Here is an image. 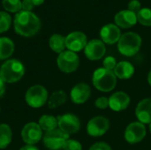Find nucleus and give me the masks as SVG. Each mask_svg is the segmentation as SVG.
Here are the masks:
<instances>
[{
  "label": "nucleus",
  "mask_w": 151,
  "mask_h": 150,
  "mask_svg": "<svg viewBox=\"0 0 151 150\" xmlns=\"http://www.w3.org/2000/svg\"><path fill=\"white\" fill-rule=\"evenodd\" d=\"M13 25L15 32L24 37H31L37 34L41 28V20L32 11H20L16 13Z\"/></svg>",
  "instance_id": "f257e3e1"
},
{
  "label": "nucleus",
  "mask_w": 151,
  "mask_h": 150,
  "mask_svg": "<svg viewBox=\"0 0 151 150\" xmlns=\"http://www.w3.org/2000/svg\"><path fill=\"white\" fill-rule=\"evenodd\" d=\"M93 86L99 91L108 93L114 90L117 85V77L113 71L104 67L95 70L92 75Z\"/></svg>",
  "instance_id": "f03ea898"
},
{
  "label": "nucleus",
  "mask_w": 151,
  "mask_h": 150,
  "mask_svg": "<svg viewBox=\"0 0 151 150\" xmlns=\"http://www.w3.org/2000/svg\"><path fill=\"white\" fill-rule=\"evenodd\" d=\"M142 37L134 32H127L121 34L118 42V50L125 57H133L136 55L142 47Z\"/></svg>",
  "instance_id": "7ed1b4c3"
},
{
  "label": "nucleus",
  "mask_w": 151,
  "mask_h": 150,
  "mask_svg": "<svg viewBox=\"0 0 151 150\" xmlns=\"http://www.w3.org/2000/svg\"><path fill=\"white\" fill-rule=\"evenodd\" d=\"M25 74L24 65L17 59L6 60L0 68V77L5 83H15Z\"/></svg>",
  "instance_id": "20e7f679"
},
{
  "label": "nucleus",
  "mask_w": 151,
  "mask_h": 150,
  "mask_svg": "<svg viewBox=\"0 0 151 150\" xmlns=\"http://www.w3.org/2000/svg\"><path fill=\"white\" fill-rule=\"evenodd\" d=\"M48 91L42 85H34L30 87L25 95V101L28 106L38 109L48 102Z\"/></svg>",
  "instance_id": "39448f33"
},
{
  "label": "nucleus",
  "mask_w": 151,
  "mask_h": 150,
  "mask_svg": "<svg viewBox=\"0 0 151 150\" xmlns=\"http://www.w3.org/2000/svg\"><path fill=\"white\" fill-rule=\"evenodd\" d=\"M57 65L61 72L65 73H72L79 68L80 57L77 53L67 50L58 54Z\"/></svg>",
  "instance_id": "423d86ee"
},
{
  "label": "nucleus",
  "mask_w": 151,
  "mask_h": 150,
  "mask_svg": "<svg viewBox=\"0 0 151 150\" xmlns=\"http://www.w3.org/2000/svg\"><path fill=\"white\" fill-rule=\"evenodd\" d=\"M69 135L63 133L60 129L56 128L52 131L46 132L43 135V144L50 150L62 149Z\"/></svg>",
  "instance_id": "0eeeda50"
},
{
  "label": "nucleus",
  "mask_w": 151,
  "mask_h": 150,
  "mask_svg": "<svg viewBox=\"0 0 151 150\" xmlns=\"http://www.w3.org/2000/svg\"><path fill=\"white\" fill-rule=\"evenodd\" d=\"M147 134V129L145 125L136 121L130 123L124 133V137L127 142L129 144H137L140 143Z\"/></svg>",
  "instance_id": "6e6552de"
},
{
  "label": "nucleus",
  "mask_w": 151,
  "mask_h": 150,
  "mask_svg": "<svg viewBox=\"0 0 151 150\" xmlns=\"http://www.w3.org/2000/svg\"><path fill=\"white\" fill-rule=\"evenodd\" d=\"M110 129V120L104 116L92 118L87 125V133L91 137H101Z\"/></svg>",
  "instance_id": "1a4fd4ad"
},
{
  "label": "nucleus",
  "mask_w": 151,
  "mask_h": 150,
  "mask_svg": "<svg viewBox=\"0 0 151 150\" xmlns=\"http://www.w3.org/2000/svg\"><path fill=\"white\" fill-rule=\"evenodd\" d=\"M57 118L58 129L68 135L76 133L81 128L80 118L73 113H65Z\"/></svg>",
  "instance_id": "9d476101"
},
{
  "label": "nucleus",
  "mask_w": 151,
  "mask_h": 150,
  "mask_svg": "<svg viewBox=\"0 0 151 150\" xmlns=\"http://www.w3.org/2000/svg\"><path fill=\"white\" fill-rule=\"evenodd\" d=\"M21 137L27 145H35L42 138V130L38 123H27L22 128Z\"/></svg>",
  "instance_id": "9b49d317"
},
{
  "label": "nucleus",
  "mask_w": 151,
  "mask_h": 150,
  "mask_svg": "<svg viewBox=\"0 0 151 150\" xmlns=\"http://www.w3.org/2000/svg\"><path fill=\"white\" fill-rule=\"evenodd\" d=\"M105 53V43L100 39H92L88 41L84 49V54L86 57L91 61H97L102 59Z\"/></svg>",
  "instance_id": "f8f14e48"
},
{
  "label": "nucleus",
  "mask_w": 151,
  "mask_h": 150,
  "mask_svg": "<svg viewBox=\"0 0 151 150\" xmlns=\"http://www.w3.org/2000/svg\"><path fill=\"white\" fill-rule=\"evenodd\" d=\"M87 43H88V38L83 32L73 31L65 36L66 49L75 53L84 50Z\"/></svg>",
  "instance_id": "ddd939ff"
},
{
  "label": "nucleus",
  "mask_w": 151,
  "mask_h": 150,
  "mask_svg": "<svg viewBox=\"0 0 151 150\" xmlns=\"http://www.w3.org/2000/svg\"><path fill=\"white\" fill-rule=\"evenodd\" d=\"M91 95L90 86L85 82H80L76 84L70 92L71 100L75 104L85 103Z\"/></svg>",
  "instance_id": "4468645a"
},
{
  "label": "nucleus",
  "mask_w": 151,
  "mask_h": 150,
  "mask_svg": "<svg viewBox=\"0 0 151 150\" xmlns=\"http://www.w3.org/2000/svg\"><path fill=\"white\" fill-rule=\"evenodd\" d=\"M131 103L130 96L124 91H118L113 93L109 97V108L113 111H122L127 109Z\"/></svg>",
  "instance_id": "2eb2a0df"
},
{
  "label": "nucleus",
  "mask_w": 151,
  "mask_h": 150,
  "mask_svg": "<svg viewBox=\"0 0 151 150\" xmlns=\"http://www.w3.org/2000/svg\"><path fill=\"white\" fill-rule=\"evenodd\" d=\"M101 40L109 45H112L119 42L121 37L120 28L116 24H106L100 30Z\"/></svg>",
  "instance_id": "dca6fc26"
},
{
  "label": "nucleus",
  "mask_w": 151,
  "mask_h": 150,
  "mask_svg": "<svg viewBox=\"0 0 151 150\" xmlns=\"http://www.w3.org/2000/svg\"><path fill=\"white\" fill-rule=\"evenodd\" d=\"M114 21L119 28L127 29L136 25L137 14L129 10H122L116 13L114 16Z\"/></svg>",
  "instance_id": "f3484780"
},
{
  "label": "nucleus",
  "mask_w": 151,
  "mask_h": 150,
  "mask_svg": "<svg viewBox=\"0 0 151 150\" xmlns=\"http://www.w3.org/2000/svg\"><path fill=\"white\" fill-rule=\"evenodd\" d=\"M135 116L139 122L142 124L151 123V98L141 100L135 108Z\"/></svg>",
  "instance_id": "a211bd4d"
},
{
  "label": "nucleus",
  "mask_w": 151,
  "mask_h": 150,
  "mask_svg": "<svg viewBox=\"0 0 151 150\" xmlns=\"http://www.w3.org/2000/svg\"><path fill=\"white\" fill-rule=\"evenodd\" d=\"M134 66L128 61H120L117 64L113 70L117 79L129 80L134 74Z\"/></svg>",
  "instance_id": "6ab92c4d"
},
{
  "label": "nucleus",
  "mask_w": 151,
  "mask_h": 150,
  "mask_svg": "<svg viewBox=\"0 0 151 150\" xmlns=\"http://www.w3.org/2000/svg\"><path fill=\"white\" fill-rule=\"evenodd\" d=\"M14 52V43L8 37H0V60L10 57Z\"/></svg>",
  "instance_id": "aec40b11"
},
{
  "label": "nucleus",
  "mask_w": 151,
  "mask_h": 150,
  "mask_svg": "<svg viewBox=\"0 0 151 150\" xmlns=\"http://www.w3.org/2000/svg\"><path fill=\"white\" fill-rule=\"evenodd\" d=\"M67 100V95L63 90L54 91L48 99V106L50 109H57L63 105Z\"/></svg>",
  "instance_id": "412c9836"
},
{
  "label": "nucleus",
  "mask_w": 151,
  "mask_h": 150,
  "mask_svg": "<svg viewBox=\"0 0 151 150\" xmlns=\"http://www.w3.org/2000/svg\"><path fill=\"white\" fill-rule=\"evenodd\" d=\"M50 48L56 53H62L65 51V37L59 34H54L50 37L49 40Z\"/></svg>",
  "instance_id": "4be33fe9"
},
{
  "label": "nucleus",
  "mask_w": 151,
  "mask_h": 150,
  "mask_svg": "<svg viewBox=\"0 0 151 150\" xmlns=\"http://www.w3.org/2000/svg\"><path fill=\"white\" fill-rule=\"evenodd\" d=\"M12 140V132L6 124L0 125V149H6Z\"/></svg>",
  "instance_id": "5701e85b"
},
{
  "label": "nucleus",
  "mask_w": 151,
  "mask_h": 150,
  "mask_svg": "<svg viewBox=\"0 0 151 150\" xmlns=\"http://www.w3.org/2000/svg\"><path fill=\"white\" fill-rule=\"evenodd\" d=\"M38 125L42 131L50 132L58 127V118L51 115H43L39 118Z\"/></svg>",
  "instance_id": "b1692460"
},
{
  "label": "nucleus",
  "mask_w": 151,
  "mask_h": 150,
  "mask_svg": "<svg viewBox=\"0 0 151 150\" xmlns=\"http://www.w3.org/2000/svg\"><path fill=\"white\" fill-rule=\"evenodd\" d=\"M137 21L144 27H151V9L142 8L137 13Z\"/></svg>",
  "instance_id": "393cba45"
},
{
  "label": "nucleus",
  "mask_w": 151,
  "mask_h": 150,
  "mask_svg": "<svg viewBox=\"0 0 151 150\" xmlns=\"http://www.w3.org/2000/svg\"><path fill=\"white\" fill-rule=\"evenodd\" d=\"M2 4L4 10L9 12L17 13L21 11L20 0H2Z\"/></svg>",
  "instance_id": "a878e982"
},
{
  "label": "nucleus",
  "mask_w": 151,
  "mask_h": 150,
  "mask_svg": "<svg viewBox=\"0 0 151 150\" xmlns=\"http://www.w3.org/2000/svg\"><path fill=\"white\" fill-rule=\"evenodd\" d=\"M12 24V17L6 11H0V34L7 31Z\"/></svg>",
  "instance_id": "bb28decb"
},
{
  "label": "nucleus",
  "mask_w": 151,
  "mask_h": 150,
  "mask_svg": "<svg viewBox=\"0 0 151 150\" xmlns=\"http://www.w3.org/2000/svg\"><path fill=\"white\" fill-rule=\"evenodd\" d=\"M63 150H82V145L81 144L80 141H76V140H73V139H68L64 147Z\"/></svg>",
  "instance_id": "cd10ccee"
},
{
  "label": "nucleus",
  "mask_w": 151,
  "mask_h": 150,
  "mask_svg": "<svg viewBox=\"0 0 151 150\" xmlns=\"http://www.w3.org/2000/svg\"><path fill=\"white\" fill-rule=\"evenodd\" d=\"M117 60L114 57L112 56H108L106 57L104 60H103V65H104V68L107 69V70H111V71H113L114 68L116 67L117 65Z\"/></svg>",
  "instance_id": "c85d7f7f"
},
{
  "label": "nucleus",
  "mask_w": 151,
  "mask_h": 150,
  "mask_svg": "<svg viewBox=\"0 0 151 150\" xmlns=\"http://www.w3.org/2000/svg\"><path fill=\"white\" fill-rule=\"evenodd\" d=\"M95 106L99 110H105L109 107V98L106 96H100L95 102Z\"/></svg>",
  "instance_id": "c756f323"
},
{
  "label": "nucleus",
  "mask_w": 151,
  "mask_h": 150,
  "mask_svg": "<svg viewBox=\"0 0 151 150\" xmlns=\"http://www.w3.org/2000/svg\"><path fill=\"white\" fill-rule=\"evenodd\" d=\"M142 9V4L139 0H131L127 4V10L137 14Z\"/></svg>",
  "instance_id": "7c9ffc66"
},
{
  "label": "nucleus",
  "mask_w": 151,
  "mask_h": 150,
  "mask_svg": "<svg viewBox=\"0 0 151 150\" xmlns=\"http://www.w3.org/2000/svg\"><path fill=\"white\" fill-rule=\"evenodd\" d=\"M88 150H112L111 146L104 142V141H99L95 144H93Z\"/></svg>",
  "instance_id": "2f4dec72"
},
{
  "label": "nucleus",
  "mask_w": 151,
  "mask_h": 150,
  "mask_svg": "<svg viewBox=\"0 0 151 150\" xmlns=\"http://www.w3.org/2000/svg\"><path fill=\"white\" fill-rule=\"evenodd\" d=\"M34 4L32 0H22L21 1V10L26 11H31L34 8Z\"/></svg>",
  "instance_id": "473e14b6"
},
{
  "label": "nucleus",
  "mask_w": 151,
  "mask_h": 150,
  "mask_svg": "<svg viewBox=\"0 0 151 150\" xmlns=\"http://www.w3.org/2000/svg\"><path fill=\"white\" fill-rule=\"evenodd\" d=\"M4 84H5V82L0 77V97H2L5 92V85Z\"/></svg>",
  "instance_id": "72a5a7b5"
},
{
  "label": "nucleus",
  "mask_w": 151,
  "mask_h": 150,
  "mask_svg": "<svg viewBox=\"0 0 151 150\" xmlns=\"http://www.w3.org/2000/svg\"><path fill=\"white\" fill-rule=\"evenodd\" d=\"M19 150H39L37 147H35V145H26L24 147H22Z\"/></svg>",
  "instance_id": "f704fd0d"
},
{
  "label": "nucleus",
  "mask_w": 151,
  "mask_h": 150,
  "mask_svg": "<svg viewBox=\"0 0 151 150\" xmlns=\"http://www.w3.org/2000/svg\"><path fill=\"white\" fill-rule=\"evenodd\" d=\"M44 1L45 0H32V2H33L35 6H39V5L42 4L44 3Z\"/></svg>",
  "instance_id": "c9c22d12"
},
{
  "label": "nucleus",
  "mask_w": 151,
  "mask_h": 150,
  "mask_svg": "<svg viewBox=\"0 0 151 150\" xmlns=\"http://www.w3.org/2000/svg\"><path fill=\"white\" fill-rule=\"evenodd\" d=\"M148 83L151 87V70L150 71V72L148 73Z\"/></svg>",
  "instance_id": "e433bc0d"
},
{
  "label": "nucleus",
  "mask_w": 151,
  "mask_h": 150,
  "mask_svg": "<svg viewBox=\"0 0 151 150\" xmlns=\"http://www.w3.org/2000/svg\"><path fill=\"white\" fill-rule=\"evenodd\" d=\"M149 128H150V133H151V123L150 124V127H149Z\"/></svg>",
  "instance_id": "4c0bfd02"
},
{
  "label": "nucleus",
  "mask_w": 151,
  "mask_h": 150,
  "mask_svg": "<svg viewBox=\"0 0 151 150\" xmlns=\"http://www.w3.org/2000/svg\"><path fill=\"white\" fill-rule=\"evenodd\" d=\"M0 111H1V109H0Z\"/></svg>",
  "instance_id": "58836bf2"
}]
</instances>
